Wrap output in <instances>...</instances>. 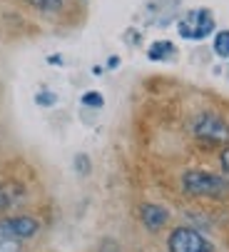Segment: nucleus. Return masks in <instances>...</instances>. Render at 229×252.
Here are the masks:
<instances>
[{"instance_id": "f257e3e1", "label": "nucleus", "mask_w": 229, "mask_h": 252, "mask_svg": "<svg viewBox=\"0 0 229 252\" xmlns=\"http://www.w3.org/2000/svg\"><path fill=\"white\" fill-rule=\"evenodd\" d=\"M182 190L189 197H224L229 192V180L204 170H189L182 175Z\"/></svg>"}, {"instance_id": "f03ea898", "label": "nucleus", "mask_w": 229, "mask_h": 252, "mask_svg": "<svg viewBox=\"0 0 229 252\" xmlns=\"http://www.w3.org/2000/svg\"><path fill=\"white\" fill-rule=\"evenodd\" d=\"M177 32L184 40H204L209 35H214V15L207 8H195L187 10L179 20H177Z\"/></svg>"}, {"instance_id": "7ed1b4c3", "label": "nucleus", "mask_w": 229, "mask_h": 252, "mask_svg": "<svg viewBox=\"0 0 229 252\" xmlns=\"http://www.w3.org/2000/svg\"><path fill=\"white\" fill-rule=\"evenodd\" d=\"M192 132L204 145H229V123L217 113H202L195 120Z\"/></svg>"}, {"instance_id": "20e7f679", "label": "nucleus", "mask_w": 229, "mask_h": 252, "mask_svg": "<svg viewBox=\"0 0 229 252\" xmlns=\"http://www.w3.org/2000/svg\"><path fill=\"white\" fill-rule=\"evenodd\" d=\"M167 247H170V252H214L212 245L204 240V235L192 230V227L172 230V235L167 240Z\"/></svg>"}, {"instance_id": "39448f33", "label": "nucleus", "mask_w": 229, "mask_h": 252, "mask_svg": "<svg viewBox=\"0 0 229 252\" xmlns=\"http://www.w3.org/2000/svg\"><path fill=\"white\" fill-rule=\"evenodd\" d=\"M40 222L28 215H18V218L0 220V237H13V240H30L37 235Z\"/></svg>"}, {"instance_id": "423d86ee", "label": "nucleus", "mask_w": 229, "mask_h": 252, "mask_svg": "<svg viewBox=\"0 0 229 252\" xmlns=\"http://www.w3.org/2000/svg\"><path fill=\"white\" fill-rule=\"evenodd\" d=\"M140 220H142V225H144L149 232H160V230L170 222V212H167L162 205L144 202V205H140Z\"/></svg>"}, {"instance_id": "0eeeda50", "label": "nucleus", "mask_w": 229, "mask_h": 252, "mask_svg": "<svg viewBox=\"0 0 229 252\" xmlns=\"http://www.w3.org/2000/svg\"><path fill=\"white\" fill-rule=\"evenodd\" d=\"M177 50H174V43H170V40H155L149 48H147V58L149 60H167V58H172Z\"/></svg>"}, {"instance_id": "6e6552de", "label": "nucleus", "mask_w": 229, "mask_h": 252, "mask_svg": "<svg viewBox=\"0 0 229 252\" xmlns=\"http://www.w3.org/2000/svg\"><path fill=\"white\" fill-rule=\"evenodd\" d=\"M212 48H214L217 58H222V60L229 58V30H217V32H214V43H212Z\"/></svg>"}, {"instance_id": "1a4fd4ad", "label": "nucleus", "mask_w": 229, "mask_h": 252, "mask_svg": "<svg viewBox=\"0 0 229 252\" xmlns=\"http://www.w3.org/2000/svg\"><path fill=\"white\" fill-rule=\"evenodd\" d=\"M30 3L35 10H43V13H57L62 8V0H25Z\"/></svg>"}, {"instance_id": "9d476101", "label": "nucleus", "mask_w": 229, "mask_h": 252, "mask_svg": "<svg viewBox=\"0 0 229 252\" xmlns=\"http://www.w3.org/2000/svg\"><path fill=\"white\" fill-rule=\"evenodd\" d=\"M35 102H37V105H43V107H53V105L57 102V95L50 93V90H43V93H37V95H35Z\"/></svg>"}, {"instance_id": "9b49d317", "label": "nucleus", "mask_w": 229, "mask_h": 252, "mask_svg": "<svg viewBox=\"0 0 229 252\" xmlns=\"http://www.w3.org/2000/svg\"><path fill=\"white\" fill-rule=\"evenodd\" d=\"M83 105H87V107H102V105H105V97H102L100 93L90 90V93L83 95Z\"/></svg>"}, {"instance_id": "f8f14e48", "label": "nucleus", "mask_w": 229, "mask_h": 252, "mask_svg": "<svg viewBox=\"0 0 229 252\" xmlns=\"http://www.w3.org/2000/svg\"><path fill=\"white\" fill-rule=\"evenodd\" d=\"M0 252H20V240L0 237Z\"/></svg>"}, {"instance_id": "ddd939ff", "label": "nucleus", "mask_w": 229, "mask_h": 252, "mask_svg": "<svg viewBox=\"0 0 229 252\" xmlns=\"http://www.w3.org/2000/svg\"><path fill=\"white\" fill-rule=\"evenodd\" d=\"M90 158L87 155H78L75 158V170H78V175H90Z\"/></svg>"}, {"instance_id": "4468645a", "label": "nucleus", "mask_w": 229, "mask_h": 252, "mask_svg": "<svg viewBox=\"0 0 229 252\" xmlns=\"http://www.w3.org/2000/svg\"><path fill=\"white\" fill-rule=\"evenodd\" d=\"M219 165H222V172L229 175V145L222 150V155H219Z\"/></svg>"}, {"instance_id": "2eb2a0df", "label": "nucleus", "mask_w": 229, "mask_h": 252, "mask_svg": "<svg viewBox=\"0 0 229 252\" xmlns=\"http://www.w3.org/2000/svg\"><path fill=\"white\" fill-rule=\"evenodd\" d=\"M8 207V200H5V192H3V188H0V212H3Z\"/></svg>"}, {"instance_id": "dca6fc26", "label": "nucleus", "mask_w": 229, "mask_h": 252, "mask_svg": "<svg viewBox=\"0 0 229 252\" xmlns=\"http://www.w3.org/2000/svg\"><path fill=\"white\" fill-rule=\"evenodd\" d=\"M117 65H120L117 58H110V60H107V67H117Z\"/></svg>"}, {"instance_id": "f3484780", "label": "nucleus", "mask_w": 229, "mask_h": 252, "mask_svg": "<svg viewBox=\"0 0 229 252\" xmlns=\"http://www.w3.org/2000/svg\"><path fill=\"white\" fill-rule=\"evenodd\" d=\"M50 63H53V65H62V58H57V55H53V58H50Z\"/></svg>"}]
</instances>
